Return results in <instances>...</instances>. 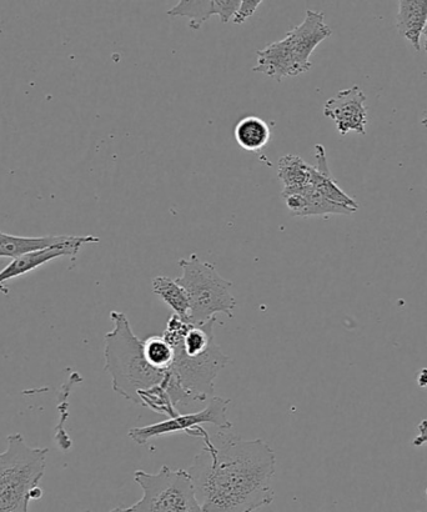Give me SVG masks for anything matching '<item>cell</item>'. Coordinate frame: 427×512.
Listing matches in <instances>:
<instances>
[{
    "instance_id": "cb8c5ba5",
    "label": "cell",
    "mask_w": 427,
    "mask_h": 512,
    "mask_svg": "<svg viewBox=\"0 0 427 512\" xmlns=\"http://www.w3.org/2000/svg\"><path fill=\"white\" fill-rule=\"evenodd\" d=\"M423 43H424V47H425L426 52H427V25H426V28H425L424 33H423Z\"/></svg>"
},
{
    "instance_id": "5b68a950",
    "label": "cell",
    "mask_w": 427,
    "mask_h": 512,
    "mask_svg": "<svg viewBox=\"0 0 427 512\" xmlns=\"http://www.w3.org/2000/svg\"><path fill=\"white\" fill-rule=\"evenodd\" d=\"M179 266L182 275L175 280L188 295L190 324L208 323L220 313L234 318L236 300L230 291L231 281L224 279L213 264L200 260L197 254L180 259Z\"/></svg>"
},
{
    "instance_id": "9a60e30c",
    "label": "cell",
    "mask_w": 427,
    "mask_h": 512,
    "mask_svg": "<svg viewBox=\"0 0 427 512\" xmlns=\"http://www.w3.org/2000/svg\"><path fill=\"white\" fill-rule=\"evenodd\" d=\"M271 137L270 127L264 119L249 115L239 120L234 129V138L240 148L246 152H259L268 145Z\"/></svg>"
},
{
    "instance_id": "7c38bea8",
    "label": "cell",
    "mask_w": 427,
    "mask_h": 512,
    "mask_svg": "<svg viewBox=\"0 0 427 512\" xmlns=\"http://www.w3.org/2000/svg\"><path fill=\"white\" fill-rule=\"evenodd\" d=\"M315 160L316 165H313L310 184L329 202L353 210L354 213L359 210V204L339 187L331 174L325 148L321 144L315 145Z\"/></svg>"
},
{
    "instance_id": "52a82bcc",
    "label": "cell",
    "mask_w": 427,
    "mask_h": 512,
    "mask_svg": "<svg viewBox=\"0 0 427 512\" xmlns=\"http://www.w3.org/2000/svg\"><path fill=\"white\" fill-rule=\"evenodd\" d=\"M230 399L213 396L207 408L192 414H179L175 418L160 421V423L133 428L129 430V438L138 445H147L149 441L162 438V436L187 433L197 439L208 438V431L202 425L210 424L223 431L233 430V424L228 419Z\"/></svg>"
},
{
    "instance_id": "7402d4cb",
    "label": "cell",
    "mask_w": 427,
    "mask_h": 512,
    "mask_svg": "<svg viewBox=\"0 0 427 512\" xmlns=\"http://www.w3.org/2000/svg\"><path fill=\"white\" fill-rule=\"evenodd\" d=\"M241 0H216L221 23H229L240 7Z\"/></svg>"
},
{
    "instance_id": "30bf717a",
    "label": "cell",
    "mask_w": 427,
    "mask_h": 512,
    "mask_svg": "<svg viewBox=\"0 0 427 512\" xmlns=\"http://www.w3.org/2000/svg\"><path fill=\"white\" fill-rule=\"evenodd\" d=\"M331 34L333 30L326 25L325 15L314 10H308L303 23L286 34L285 39L288 40L291 52L304 73L309 72L313 67L310 62L311 54L320 43L331 37Z\"/></svg>"
},
{
    "instance_id": "277c9868",
    "label": "cell",
    "mask_w": 427,
    "mask_h": 512,
    "mask_svg": "<svg viewBox=\"0 0 427 512\" xmlns=\"http://www.w3.org/2000/svg\"><path fill=\"white\" fill-rule=\"evenodd\" d=\"M47 448H32L22 434L7 438L0 453V512H29L30 500L42 499L39 488L47 468Z\"/></svg>"
},
{
    "instance_id": "484cf974",
    "label": "cell",
    "mask_w": 427,
    "mask_h": 512,
    "mask_svg": "<svg viewBox=\"0 0 427 512\" xmlns=\"http://www.w3.org/2000/svg\"><path fill=\"white\" fill-rule=\"evenodd\" d=\"M423 124L425 125V127H427V119L423 120Z\"/></svg>"
},
{
    "instance_id": "ba28073f",
    "label": "cell",
    "mask_w": 427,
    "mask_h": 512,
    "mask_svg": "<svg viewBox=\"0 0 427 512\" xmlns=\"http://www.w3.org/2000/svg\"><path fill=\"white\" fill-rule=\"evenodd\" d=\"M365 102L366 95L363 90L358 85H354L330 98L325 103L324 115L333 120L336 129L343 137L349 132L365 135L366 123H368V109L365 107Z\"/></svg>"
},
{
    "instance_id": "d6986e66",
    "label": "cell",
    "mask_w": 427,
    "mask_h": 512,
    "mask_svg": "<svg viewBox=\"0 0 427 512\" xmlns=\"http://www.w3.org/2000/svg\"><path fill=\"white\" fill-rule=\"evenodd\" d=\"M295 189H298L305 199V209L301 217H318V215L328 214L349 215L354 213L353 210L329 202L311 184Z\"/></svg>"
},
{
    "instance_id": "ffe728a7",
    "label": "cell",
    "mask_w": 427,
    "mask_h": 512,
    "mask_svg": "<svg viewBox=\"0 0 427 512\" xmlns=\"http://www.w3.org/2000/svg\"><path fill=\"white\" fill-rule=\"evenodd\" d=\"M145 356L150 364L160 371L168 373L174 360V349L172 345L164 339L163 335L148 336L143 339Z\"/></svg>"
},
{
    "instance_id": "603a6c76",
    "label": "cell",
    "mask_w": 427,
    "mask_h": 512,
    "mask_svg": "<svg viewBox=\"0 0 427 512\" xmlns=\"http://www.w3.org/2000/svg\"><path fill=\"white\" fill-rule=\"evenodd\" d=\"M419 435L413 441L414 446H423L427 444V420L421 421L418 426Z\"/></svg>"
},
{
    "instance_id": "7a4b0ae2",
    "label": "cell",
    "mask_w": 427,
    "mask_h": 512,
    "mask_svg": "<svg viewBox=\"0 0 427 512\" xmlns=\"http://www.w3.org/2000/svg\"><path fill=\"white\" fill-rule=\"evenodd\" d=\"M215 323L216 318L193 325L170 316L163 336L174 349V360L162 385L175 409L212 399L215 379L230 364L229 356L215 343Z\"/></svg>"
},
{
    "instance_id": "6da1fadb",
    "label": "cell",
    "mask_w": 427,
    "mask_h": 512,
    "mask_svg": "<svg viewBox=\"0 0 427 512\" xmlns=\"http://www.w3.org/2000/svg\"><path fill=\"white\" fill-rule=\"evenodd\" d=\"M216 445L210 435L188 473L204 512H255L275 499L276 456L264 440L224 435Z\"/></svg>"
},
{
    "instance_id": "44dd1931",
    "label": "cell",
    "mask_w": 427,
    "mask_h": 512,
    "mask_svg": "<svg viewBox=\"0 0 427 512\" xmlns=\"http://www.w3.org/2000/svg\"><path fill=\"white\" fill-rule=\"evenodd\" d=\"M261 3H263L261 0H241L238 12L235 13L233 18L234 24H244L246 20L253 17Z\"/></svg>"
},
{
    "instance_id": "d4e9b609",
    "label": "cell",
    "mask_w": 427,
    "mask_h": 512,
    "mask_svg": "<svg viewBox=\"0 0 427 512\" xmlns=\"http://www.w3.org/2000/svg\"><path fill=\"white\" fill-rule=\"evenodd\" d=\"M83 512H92V511H83ZM109 512H128V511H127V509H123V508H115L114 510L109 511Z\"/></svg>"
},
{
    "instance_id": "3957f363",
    "label": "cell",
    "mask_w": 427,
    "mask_h": 512,
    "mask_svg": "<svg viewBox=\"0 0 427 512\" xmlns=\"http://www.w3.org/2000/svg\"><path fill=\"white\" fill-rule=\"evenodd\" d=\"M110 320L113 329L104 338V369L115 393L140 405L139 395L162 384L168 373L149 363L143 339L134 334L127 314L114 310Z\"/></svg>"
},
{
    "instance_id": "2e32d148",
    "label": "cell",
    "mask_w": 427,
    "mask_h": 512,
    "mask_svg": "<svg viewBox=\"0 0 427 512\" xmlns=\"http://www.w3.org/2000/svg\"><path fill=\"white\" fill-rule=\"evenodd\" d=\"M153 293L157 294L174 311V315H177L184 323L190 324L188 295L177 283V280L168 278V276H157L153 279Z\"/></svg>"
},
{
    "instance_id": "5bb4252c",
    "label": "cell",
    "mask_w": 427,
    "mask_h": 512,
    "mask_svg": "<svg viewBox=\"0 0 427 512\" xmlns=\"http://www.w3.org/2000/svg\"><path fill=\"white\" fill-rule=\"evenodd\" d=\"M73 235H49V237H15L0 232V258L17 259L20 256L42 252V250L58 247L72 240Z\"/></svg>"
},
{
    "instance_id": "e0dca14e",
    "label": "cell",
    "mask_w": 427,
    "mask_h": 512,
    "mask_svg": "<svg viewBox=\"0 0 427 512\" xmlns=\"http://www.w3.org/2000/svg\"><path fill=\"white\" fill-rule=\"evenodd\" d=\"M313 165H309L298 155L288 154L279 159L278 175L284 189L303 188L310 184Z\"/></svg>"
},
{
    "instance_id": "8fae6325",
    "label": "cell",
    "mask_w": 427,
    "mask_h": 512,
    "mask_svg": "<svg viewBox=\"0 0 427 512\" xmlns=\"http://www.w3.org/2000/svg\"><path fill=\"white\" fill-rule=\"evenodd\" d=\"M253 72L263 73L281 82L284 78L298 77L304 70L296 62L288 40L284 38L258 50V64Z\"/></svg>"
},
{
    "instance_id": "4fadbf2b",
    "label": "cell",
    "mask_w": 427,
    "mask_h": 512,
    "mask_svg": "<svg viewBox=\"0 0 427 512\" xmlns=\"http://www.w3.org/2000/svg\"><path fill=\"white\" fill-rule=\"evenodd\" d=\"M398 30L409 40L416 52L421 49V37L427 25V0H403L399 2Z\"/></svg>"
},
{
    "instance_id": "8992f818",
    "label": "cell",
    "mask_w": 427,
    "mask_h": 512,
    "mask_svg": "<svg viewBox=\"0 0 427 512\" xmlns=\"http://www.w3.org/2000/svg\"><path fill=\"white\" fill-rule=\"evenodd\" d=\"M134 480L143 496L128 512H204L188 470L164 465L157 474L135 471Z\"/></svg>"
},
{
    "instance_id": "9c48e42d",
    "label": "cell",
    "mask_w": 427,
    "mask_h": 512,
    "mask_svg": "<svg viewBox=\"0 0 427 512\" xmlns=\"http://www.w3.org/2000/svg\"><path fill=\"white\" fill-rule=\"evenodd\" d=\"M94 243H99V238L93 237V235H87V237H75L73 235L72 240H69L68 243L42 250V252L20 256V258L12 260V263H9L0 271V293H9V289L4 285L5 281L30 273V271L38 269L39 266L47 264L49 261L63 258V256H69V258L74 260L77 258L79 250L83 245Z\"/></svg>"
},
{
    "instance_id": "ac0fdd59",
    "label": "cell",
    "mask_w": 427,
    "mask_h": 512,
    "mask_svg": "<svg viewBox=\"0 0 427 512\" xmlns=\"http://www.w3.org/2000/svg\"><path fill=\"white\" fill-rule=\"evenodd\" d=\"M170 17L189 18V28L198 30L213 15H218L216 0H180L168 10Z\"/></svg>"
}]
</instances>
